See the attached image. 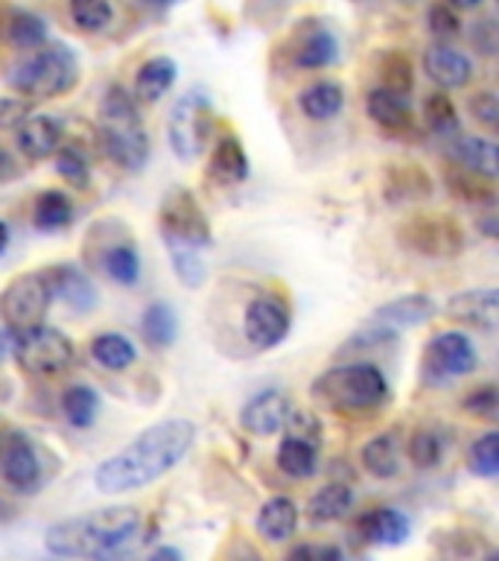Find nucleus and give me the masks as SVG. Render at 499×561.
<instances>
[{"label": "nucleus", "instance_id": "nucleus-25", "mask_svg": "<svg viewBox=\"0 0 499 561\" xmlns=\"http://www.w3.org/2000/svg\"><path fill=\"white\" fill-rule=\"evenodd\" d=\"M450 144V156L476 175L485 179H497L499 173V158H497V144L490 138H464V135H453Z\"/></svg>", "mask_w": 499, "mask_h": 561}, {"label": "nucleus", "instance_id": "nucleus-3", "mask_svg": "<svg viewBox=\"0 0 499 561\" xmlns=\"http://www.w3.org/2000/svg\"><path fill=\"white\" fill-rule=\"evenodd\" d=\"M103 152L126 173H138L149 161V135L140 121L138 100L123 85H112L100 103Z\"/></svg>", "mask_w": 499, "mask_h": 561}, {"label": "nucleus", "instance_id": "nucleus-38", "mask_svg": "<svg viewBox=\"0 0 499 561\" xmlns=\"http://www.w3.org/2000/svg\"><path fill=\"white\" fill-rule=\"evenodd\" d=\"M406 454H409V462L415 465V468H420V471L438 468L441 459H444V438H441L438 430L420 427L409 436Z\"/></svg>", "mask_w": 499, "mask_h": 561}, {"label": "nucleus", "instance_id": "nucleus-13", "mask_svg": "<svg viewBox=\"0 0 499 561\" xmlns=\"http://www.w3.org/2000/svg\"><path fill=\"white\" fill-rule=\"evenodd\" d=\"M289 415H292V403H289L287 392L280 389H266L248 398L243 410H240V427L248 430L252 436H275L287 427Z\"/></svg>", "mask_w": 499, "mask_h": 561}, {"label": "nucleus", "instance_id": "nucleus-20", "mask_svg": "<svg viewBox=\"0 0 499 561\" xmlns=\"http://www.w3.org/2000/svg\"><path fill=\"white\" fill-rule=\"evenodd\" d=\"M432 316H436L432 298L423 296V293H409V296H401L394 301H385L383 307H376L374 313L368 316V322H376L383 328H392L394 333H401L415 328V324L429 322Z\"/></svg>", "mask_w": 499, "mask_h": 561}, {"label": "nucleus", "instance_id": "nucleus-45", "mask_svg": "<svg viewBox=\"0 0 499 561\" xmlns=\"http://www.w3.org/2000/svg\"><path fill=\"white\" fill-rule=\"evenodd\" d=\"M429 33L438 35V38H455V35L462 33V21L455 15V9L450 3H436V7L429 9L427 15Z\"/></svg>", "mask_w": 499, "mask_h": 561}, {"label": "nucleus", "instance_id": "nucleus-46", "mask_svg": "<svg viewBox=\"0 0 499 561\" xmlns=\"http://www.w3.org/2000/svg\"><path fill=\"white\" fill-rule=\"evenodd\" d=\"M464 410L473 412V415H479V419H488V421L497 419V410H499L497 386L488 383V386H479V389H473V392L464 398Z\"/></svg>", "mask_w": 499, "mask_h": 561}, {"label": "nucleus", "instance_id": "nucleus-44", "mask_svg": "<svg viewBox=\"0 0 499 561\" xmlns=\"http://www.w3.org/2000/svg\"><path fill=\"white\" fill-rule=\"evenodd\" d=\"M383 85L392 88V91H401V94H409L411 91V65L403 53H388L383 59Z\"/></svg>", "mask_w": 499, "mask_h": 561}, {"label": "nucleus", "instance_id": "nucleus-39", "mask_svg": "<svg viewBox=\"0 0 499 561\" xmlns=\"http://www.w3.org/2000/svg\"><path fill=\"white\" fill-rule=\"evenodd\" d=\"M385 193L392 196V199H423L432 193V182H429V175L418 167H394L388 179H385Z\"/></svg>", "mask_w": 499, "mask_h": 561}, {"label": "nucleus", "instance_id": "nucleus-31", "mask_svg": "<svg viewBox=\"0 0 499 561\" xmlns=\"http://www.w3.org/2000/svg\"><path fill=\"white\" fill-rule=\"evenodd\" d=\"M353 506V491L345 485V482H330V485H322L315 491L310 503H306V515L315 524H333L345 517Z\"/></svg>", "mask_w": 499, "mask_h": 561}, {"label": "nucleus", "instance_id": "nucleus-57", "mask_svg": "<svg viewBox=\"0 0 499 561\" xmlns=\"http://www.w3.org/2000/svg\"><path fill=\"white\" fill-rule=\"evenodd\" d=\"M481 228H485V234H488V237H497V217L490 214V217L481 222Z\"/></svg>", "mask_w": 499, "mask_h": 561}, {"label": "nucleus", "instance_id": "nucleus-23", "mask_svg": "<svg viewBox=\"0 0 499 561\" xmlns=\"http://www.w3.org/2000/svg\"><path fill=\"white\" fill-rule=\"evenodd\" d=\"M178 68L170 56H152L138 68L135 73V91L131 96L140 103H158L161 96L170 94V88L175 85Z\"/></svg>", "mask_w": 499, "mask_h": 561}, {"label": "nucleus", "instance_id": "nucleus-9", "mask_svg": "<svg viewBox=\"0 0 499 561\" xmlns=\"http://www.w3.org/2000/svg\"><path fill=\"white\" fill-rule=\"evenodd\" d=\"M50 305L53 293L44 272H26V275L9 280L0 293V319L7 324V331L15 336V333L42 324L50 313Z\"/></svg>", "mask_w": 499, "mask_h": 561}, {"label": "nucleus", "instance_id": "nucleus-21", "mask_svg": "<svg viewBox=\"0 0 499 561\" xmlns=\"http://www.w3.org/2000/svg\"><path fill=\"white\" fill-rule=\"evenodd\" d=\"M275 462L292 480H310L318 471V442L298 436V433H287L278 445Z\"/></svg>", "mask_w": 499, "mask_h": 561}, {"label": "nucleus", "instance_id": "nucleus-28", "mask_svg": "<svg viewBox=\"0 0 499 561\" xmlns=\"http://www.w3.org/2000/svg\"><path fill=\"white\" fill-rule=\"evenodd\" d=\"M100 270L120 287H135L140 280V254L129 237L114 240L100 252Z\"/></svg>", "mask_w": 499, "mask_h": 561}, {"label": "nucleus", "instance_id": "nucleus-18", "mask_svg": "<svg viewBox=\"0 0 499 561\" xmlns=\"http://www.w3.org/2000/svg\"><path fill=\"white\" fill-rule=\"evenodd\" d=\"M423 70L441 91H455L471 82L473 61L450 44H436L423 53Z\"/></svg>", "mask_w": 499, "mask_h": 561}, {"label": "nucleus", "instance_id": "nucleus-6", "mask_svg": "<svg viewBox=\"0 0 499 561\" xmlns=\"http://www.w3.org/2000/svg\"><path fill=\"white\" fill-rule=\"evenodd\" d=\"M213 131V105L199 91H187L175 100L166 117V144L178 161L190 164L205 152Z\"/></svg>", "mask_w": 499, "mask_h": 561}, {"label": "nucleus", "instance_id": "nucleus-4", "mask_svg": "<svg viewBox=\"0 0 499 561\" xmlns=\"http://www.w3.org/2000/svg\"><path fill=\"white\" fill-rule=\"evenodd\" d=\"M310 392L330 410L362 412L374 410L388 398V380L374 363H341L336 368H327L315 377Z\"/></svg>", "mask_w": 499, "mask_h": 561}, {"label": "nucleus", "instance_id": "nucleus-33", "mask_svg": "<svg viewBox=\"0 0 499 561\" xmlns=\"http://www.w3.org/2000/svg\"><path fill=\"white\" fill-rule=\"evenodd\" d=\"M91 357L96 366L108 368V371H126L138 359V351L123 333H100L91 342Z\"/></svg>", "mask_w": 499, "mask_h": 561}, {"label": "nucleus", "instance_id": "nucleus-47", "mask_svg": "<svg viewBox=\"0 0 499 561\" xmlns=\"http://www.w3.org/2000/svg\"><path fill=\"white\" fill-rule=\"evenodd\" d=\"M479 179H485V175H476L471 173V170H464V173L459 175H450V191L462 193L467 202H494V191L485 187V184H479ZM490 182H494V179H490Z\"/></svg>", "mask_w": 499, "mask_h": 561}, {"label": "nucleus", "instance_id": "nucleus-29", "mask_svg": "<svg viewBox=\"0 0 499 561\" xmlns=\"http://www.w3.org/2000/svg\"><path fill=\"white\" fill-rule=\"evenodd\" d=\"M339 59V42L330 30L324 26H313L310 33L298 42L295 53H292V65L304 70H318L327 68L333 61Z\"/></svg>", "mask_w": 499, "mask_h": 561}, {"label": "nucleus", "instance_id": "nucleus-10", "mask_svg": "<svg viewBox=\"0 0 499 561\" xmlns=\"http://www.w3.org/2000/svg\"><path fill=\"white\" fill-rule=\"evenodd\" d=\"M476 366H479V357H476L471 336L462 331H444L427 342L423 357H420V377L429 386H446L471 375Z\"/></svg>", "mask_w": 499, "mask_h": 561}, {"label": "nucleus", "instance_id": "nucleus-27", "mask_svg": "<svg viewBox=\"0 0 499 561\" xmlns=\"http://www.w3.org/2000/svg\"><path fill=\"white\" fill-rule=\"evenodd\" d=\"M298 108L310 121H333L345 108V88L339 82H330V79L313 82V85L298 94Z\"/></svg>", "mask_w": 499, "mask_h": 561}, {"label": "nucleus", "instance_id": "nucleus-54", "mask_svg": "<svg viewBox=\"0 0 499 561\" xmlns=\"http://www.w3.org/2000/svg\"><path fill=\"white\" fill-rule=\"evenodd\" d=\"M152 559H182V550H175V547H161V550L152 552Z\"/></svg>", "mask_w": 499, "mask_h": 561}, {"label": "nucleus", "instance_id": "nucleus-43", "mask_svg": "<svg viewBox=\"0 0 499 561\" xmlns=\"http://www.w3.org/2000/svg\"><path fill=\"white\" fill-rule=\"evenodd\" d=\"M56 173L77 191H88V184H91V167H88L85 156L73 147L56 149Z\"/></svg>", "mask_w": 499, "mask_h": 561}, {"label": "nucleus", "instance_id": "nucleus-24", "mask_svg": "<svg viewBox=\"0 0 499 561\" xmlns=\"http://www.w3.org/2000/svg\"><path fill=\"white\" fill-rule=\"evenodd\" d=\"M365 112L383 129H406L411 123L409 94H401V91H392V88L385 85H376L368 94Z\"/></svg>", "mask_w": 499, "mask_h": 561}, {"label": "nucleus", "instance_id": "nucleus-41", "mask_svg": "<svg viewBox=\"0 0 499 561\" xmlns=\"http://www.w3.org/2000/svg\"><path fill=\"white\" fill-rule=\"evenodd\" d=\"M70 21L85 30V33H100L114 21L112 0H68Z\"/></svg>", "mask_w": 499, "mask_h": 561}, {"label": "nucleus", "instance_id": "nucleus-37", "mask_svg": "<svg viewBox=\"0 0 499 561\" xmlns=\"http://www.w3.org/2000/svg\"><path fill=\"white\" fill-rule=\"evenodd\" d=\"M7 35L9 42L21 47V50H38L42 44H47V24L35 12L15 9L7 21Z\"/></svg>", "mask_w": 499, "mask_h": 561}, {"label": "nucleus", "instance_id": "nucleus-35", "mask_svg": "<svg viewBox=\"0 0 499 561\" xmlns=\"http://www.w3.org/2000/svg\"><path fill=\"white\" fill-rule=\"evenodd\" d=\"M61 412L73 427L88 430L96 421V412H100V394H96L94 386L88 383L68 386L61 392Z\"/></svg>", "mask_w": 499, "mask_h": 561}, {"label": "nucleus", "instance_id": "nucleus-42", "mask_svg": "<svg viewBox=\"0 0 499 561\" xmlns=\"http://www.w3.org/2000/svg\"><path fill=\"white\" fill-rule=\"evenodd\" d=\"M471 471L481 480H497L499 473V433L488 430L471 445Z\"/></svg>", "mask_w": 499, "mask_h": 561}, {"label": "nucleus", "instance_id": "nucleus-59", "mask_svg": "<svg viewBox=\"0 0 499 561\" xmlns=\"http://www.w3.org/2000/svg\"><path fill=\"white\" fill-rule=\"evenodd\" d=\"M147 3H152V7H166V3H173V0H147Z\"/></svg>", "mask_w": 499, "mask_h": 561}, {"label": "nucleus", "instance_id": "nucleus-16", "mask_svg": "<svg viewBox=\"0 0 499 561\" xmlns=\"http://www.w3.org/2000/svg\"><path fill=\"white\" fill-rule=\"evenodd\" d=\"M446 313L453 316L455 322L473 324L481 331L494 333L499 324V289L497 287H476L455 293L446 301Z\"/></svg>", "mask_w": 499, "mask_h": 561}, {"label": "nucleus", "instance_id": "nucleus-26", "mask_svg": "<svg viewBox=\"0 0 499 561\" xmlns=\"http://www.w3.org/2000/svg\"><path fill=\"white\" fill-rule=\"evenodd\" d=\"M210 175L219 184H243L248 179V152L240 144V138L225 135L217 140L213 156H210Z\"/></svg>", "mask_w": 499, "mask_h": 561}, {"label": "nucleus", "instance_id": "nucleus-51", "mask_svg": "<svg viewBox=\"0 0 499 561\" xmlns=\"http://www.w3.org/2000/svg\"><path fill=\"white\" fill-rule=\"evenodd\" d=\"M473 42L479 44V50L485 53V56H494V50H497L494 21H481V24H476V30H473Z\"/></svg>", "mask_w": 499, "mask_h": 561}, {"label": "nucleus", "instance_id": "nucleus-40", "mask_svg": "<svg viewBox=\"0 0 499 561\" xmlns=\"http://www.w3.org/2000/svg\"><path fill=\"white\" fill-rule=\"evenodd\" d=\"M423 117H427V126L441 138H453L459 135V112H455L453 96L444 94V91H436V94L427 96L423 103Z\"/></svg>", "mask_w": 499, "mask_h": 561}, {"label": "nucleus", "instance_id": "nucleus-8", "mask_svg": "<svg viewBox=\"0 0 499 561\" xmlns=\"http://www.w3.org/2000/svg\"><path fill=\"white\" fill-rule=\"evenodd\" d=\"M158 228L164 245H193V249H208L210 245V222L205 210L187 187H170L158 205Z\"/></svg>", "mask_w": 499, "mask_h": 561}, {"label": "nucleus", "instance_id": "nucleus-52", "mask_svg": "<svg viewBox=\"0 0 499 561\" xmlns=\"http://www.w3.org/2000/svg\"><path fill=\"white\" fill-rule=\"evenodd\" d=\"M12 173H15V161H12L7 149H0V182H7Z\"/></svg>", "mask_w": 499, "mask_h": 561}, {"label": "nucleus", "instance_id": "nucleus-56", "mask_svg": "<svg viewBox=\"0 0 499 561\" xmlns=\"http://www.w3.org/2000/svg\"><path fill=\"white\" fill-rule=\"evenodd\" d=\"M444 3H450L453 9H476L481 0H444Z\"/></svg>", "mask_w": 499, "mask_h": 561}, {"label": "nucleus", "instance_id": "nucleus-15", "mask_svg": "<svg viewBox=\"0 0 499 561\" xmlns=\"http://www.w3.org/2000/svg\"><path fill=\"white\" fill-rule=\"evenodd\" d=\"M44 278L50 284L53 301H61L73 313H91L96 307L94 284L73 263H56L50 270H44Z\"/></svg>", "mask_w": 499, "mask_h": 561}, {"label": "nucleus", "instance_id": "nucleus-11", "mask_svg": "<svg viewBox=\"0 0 499 561\" xmlns=\"http://www.w3.org/2000/svg\"><path fill=\"white\" fill-rule=\"evenodd\" d=\"M403 245L423 257H453L462 252L464 231L453 217L444 214H418L401 226Z\"/></svg>", "mask_w": 499, "mask_h": 561}, {"label": "nucleus", "instance_id": "nucleus-14", "mask_svg": "<svg viewBox=\"0 0 499 561\" xmlns=\"http://www.w3.org/2000/svg\"><path fill=\"white\" fill-rule=\"evenodd\" d=\"M0 473L21 494H33L42 485V462L30 438L12 436L0 450Z\"/></svg>", "mask_w": 499, "mask_h": 561}, {"label": "nucleus", "instance_id": "nucleus-55", "mask_svg": "<svg viewBox=\"0 0 499 561\" xmlns=\"http://www.w3.org/2000/svg\"><path fill=\"white\" fill-rule=\"evenodd\" d=\"M9 237H12V231H9V226L0 219V254L7 252V245H9Z\"/></svg>", "mask_w": 499, "mask_h": 561}, {"label": "nucleus", "instance_id": "nucleus-19", "mask_svg": "<svg viewBox=\"0 0 499 561\" xmlns=\"http://www.w3.org/2000/svg\"><path fill=\"white\" fill-rule=\"evenodd\" d=\"M61 135H65V126H61L59 117H53V114H30L18 126L15 140L18 149L30 161H42V158L53 156L61 147Z\"/></svg>", "mask_w": 499, "mask_h": 561}, {"label": "nucleus", "instance_id": "nucleus-36", "mask_svg": "<svg viewBox=\"0 0 499 561\" xmlns=\"http://www.w3.org/2000/svg\"><path fill=\"white\" fill-rule=\"evenodd\" d=\"M170 266H173L175 278L182 280L187 289L201 287L208 280V257L205 249H193V245H170Z\"/></svg>", "mask_w": 499, "mask_h": 561}, {"label": "nucleus", "instance_id": "nucleus-58", "mask_svg": "<svg viewBox=\"0 0 499 561\" xmlns=\"http://www.w3.org/2000/svg\"><path fill=\"white\" fill-rule=\"evenodd\" d=\"M9 517H12V508H9L7 503H0V524H3V520H9Z\"/></svg>", "mask_w": 499, "mask_h": 561}, {"label": "nucleus", "instance_id": "nucleus-34", "mask_svg": "<svg viewBox=\"0 0 499 561\" xmlns=\"http://www.w3.org/2000/svg\"><path fill=\"white\" fill-rule=\"evenodd\" d=\"M73 219V202L65 191H44L33 205V226L38 231H59Z\"/></svg>", "mask_w": 499, "mask_h": 561}, {"label": "nucleus", "instance_id": "nucleus-50", "mask_svg": "<svg viewBox=\"0 0 499 561\" xmlns=\"http://www.w3.org/2000/svg\"><path fill=\"white\" fill-rule=\"evenodd\" d=\"M292 559H315V561H339L341 550L336 543H327V547H318V543H306V547H295L289 552Z\"/></svg>", "mask_w": 499, "mask_h": 561}, {"label": "nucleus", "instance_id": "nucleus-30", "mask_svg": "<svg viewBox=\"0 0 499 561\" xmlns=\"http://www.w3.org/2000/svg\"><path fill=\"white\" fill-rule=\"evenodd\" d=\"M140 333H143L149 348H170L178 336V316L166 301H152L140 316Z\"/></svg>", "mask_w": 499, "mask_h": 561}, {"label": "nucleus", "instance_id": "nucleus-17", "mask_svg": "<svg viewBox=\"0 0 499 561\" xmlns=\"http://www.w3.org/2000/svg\"><path fill=\"white\" fill-rule=\"evenodd\" d=\"M357 533L371 547H397L409 538L411 520L403 515L401 508H371V512L359 515Z\"/></svg>", "mask_w": 499, "mask_h": 561}, {"label": "nucleus", "instance_id": "nucleus-53", "mask_svg": "<svg viewBox=\"0 0 499 561\" xmlns=\"http://www.w3.org/2000/svg\"><path fill=\"white\" fill-rule=\"evenodd\" d=\"M12 354V333L7 328H0V363Z\"/></svg>", "mask_w": 499, "mask_h": 561}, {"label": "nucleus", "instance_id": "nucleus-2", "mask_svg": "<svg viewBox=\"0 0 499 561\" xmlns=\"http://www.w3.org/2000/svg\"><path fill=\"white\" fill-rule=\"evenodd\" d=\"M140 526L143 517L138 506H105L53 524L44 533V547L59 559H108L131 550Z\"/></svg>", "mask_w": 499, "mask_h": 561}, {"label": "nucleus", "instance_id": "nucleus-5", "mask_svg": "<svg viewBox=\"0 0 499 561\" xmlns=\"http://www.w3.org/2000/svg\"><path fill=\"white\" fill-rule=\"evenodd\" d=\"M77 82L79 59L68 44H42L9 73V85L24 100H53L68 94Z\"/></svg>", "mask_w": 499, "mask_h": 561}, {"label": "nucleus", "instance_id": "nucleus-48", "mask_svg": "<svg viewBox=\"0 0 499 561\" xmlns=\"http://www.w3.org/2000/svg\"><path fill=\"white\" fill-rule=\"evenodd\" d=\"M30 114H33V105L24 96H0V131L18 129Z\"/></svg>", "mask_w": 499, "mask_h": 561}, {"label": "nucleus", "instance_id": "nucleus-49", "mask_svg": "<svg viewBox=\"0 0 499 561\" xmlns=\"http://www.w3.org/2000/svg\"><path fill=\"white\" fill-rule=\"evenodd\" d=\"M471 114L481 126L488 129H497V117H499V103L494 91H479V94L471 100Z\"/></svg>", "mask_w": 499, "mask_h": 561}, {"label": "nucleus", "instance_id": "nucleus-1", "mask_svg": "<svg viewBox=\"0 0 499 561\" xmlns=\"http://www.w3.org/2000/svg\"><path fill=\"white\" fill-rule=\"evenodd\" d=\"M196 442V427L187 419H164L140 430L129 445L96 465L94 485L103 494H123L152 485L170 473Z\"/></svg>", "mask_w": 499, "mask_h": 561}, {"label": "nucleus", "instance_id": "nucleus-7", "mask_svg": "<svg viewBox=\"0 0 499 561\" xmlns=\"http://www.w3.org/2000/svg\"><path fill=\"white\" fill-rule=\"evenodd\" d=\"M12 354L26 375L56 377L65 368H70V363L77 357V348H73L68 333L42 322L12 336Z\"/></svg>", "mask_w": 499, "mask_h": 561}, {"label": "nucleus", "instance_id": "nucleus-12", "mask_svg": "<svg viewBox=\"0 0 499 561\" xmlns=\"http://www.w3.org/2000/svg\"><path fill=\"white\" fill-rule=\"evenodd\" d=\"M243 333L248 345L257 351H269L287 340L289 310L275 296H257L248 301L243 316Z\"/></svg>", "mask_w": 499, "mask_h": 561}, {"label": "nucleus", "instance_id": "nucleus-22", "mask_svg": "<svg viewBox=\"0 0 499 561\" xmlns=\"http://www.w3.org/2000/svg\"><path fill=\"white\" fill-rule=\"evenodd\" d=\"M254 529H257L260 538H266V541L271 543H280L287 541V538H292V533L298 529L295 500L283 497V494L266 500L260 506V512H257Z\"/></svg>", "mask_w": 499, "mask_h": 561}, {"label": "nucleus", "instance_id": "nucleus-32", "mask_svg": "<svg viewBox=\"0 0 499 561\" xmlns=\"http://www.w3.org/2000/svg\"><path fill=\"white\" fill-rule=\"evenodd\" d=\"M362 468L376 480H392L401 473V447L392 433L374 436L362 447Z\"/></svg>", "mask_w": 499, "mask_h": 561}]
</instances>
